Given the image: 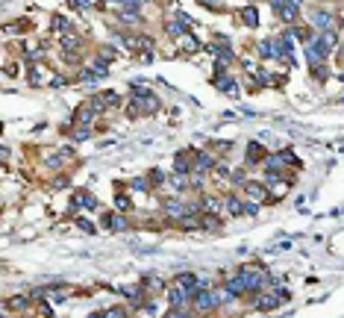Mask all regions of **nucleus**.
<instances>
[{"label":"nucleus","mask_w":344,"mask_h":318,"mask_svg":"<svg viewBox=\"0 0 344 318\" xmlns=\"http://www.w3.org/2000/svg\"><path fill=\"white\" fill-rule=\"evenodd\" d=\"M238 277L244 280L247 295H259V292L265 289V283H268V277H265V271H262L259 265H244V268L238 271Z\"/></svg>","instance_id":"nucleus-1"},{"label":"nucleus","mask_w":344,"mask_h":318,"mask_svg":"<svg viewBox=\"0 0 344 318\" xmlns=\"http://www.w3.org/2000/svg\"><path fill=\"white\" fill-rule=\"evenodd\" d=\"M191 304H194V310H197L200 316H209V313L218 307V292H215L212 286H206V289H200V292L194 295Z\"/></svg>","instance_id":"nucleus-2"},{"label":"nucleus","mask_w":344,"mask_h":318,"mask_svg":"<svg viewBox=\"0 0 344 318\" xmlns=\"http://www.w3.org/2000/svg\"><path fill=\"white\" fill-rule=\"evenodd\" d=\"M130 112L135 115V112H141V115H153V112H159V97L156 94H141V97H135V103L130 106Z\"/></svg>","instance_id":"nucleus-3"},{"label":"nucleus","mask_w":344,"mask_h":318,"mask_svg":"<svg viewBox=\"0 0 344 318\" xmlns=\"http://www.w3.org/2000/svg\"><path fill=\"white\" fill-rule=\"evenodd\" d=\"M191 212H194V206L183 203L180 198H171V201H165V215H168V218H177V221H183V218H188Z\"/></svg>","instance_id":"nucleus-4"},{"label":"nucleus","mask_w":344,"mask_h":318,"mask_svg":"<svg viewBox=\"0 0 344 318\" xmlns=\"http://www.w3.org/2000/svg\"><path fill=\"white\" fill-rule=\"evenodd\" d=\"M168 304H171V310H183L191 304V295L180 283H174V286H168Z\"/></svg>","instance_id":"nucleus-5"},{"label":"nucleus","mask_w":344,"mask_h":318,"mask_svg":"<svg viewBox=\"0 0 344 318\" xmlns=\"http://www.w3.org/2000/svg\"><path fill=\"white\" fill-rule=\"evenodd\" d=\"M274 12L280 15V21H283V24L294 27V24H297V18H300V3H291V0H286V3H283V6H277Z\"/></svg>","instance_id":"nucleus-6"},{"label":"nucleus","mask_w":344,"mask_h":318,"mask_svg":"<svg viewBox=\"0 0 344 318\" xmlns=\"http://www.w3.org/2000/svg\"><path fill=\"white\" fill-rule=\"evenodd\" d=\"M333 12H324V9H318L315 15H312V27H315V32H327V29H333Z\"/></svg>","instance_id":"nucleus-7"},{"label":"nucleus","mask_w":344,"mask_h":318,"mask_svg":"<svg viewBox=\"0 0 344 318\" xmlns=\"http://www.w3.org/2000/svg\"><path fill=\"white\" fill-rule=\"evenodd\" d=\"M224 289H227L233 298H241V295H247V286H244V280H241L238 274H236V277H230V280L224 283Z\"/></svg>","instance_id":"nucleus-8"},{"label":"nucleus","mask_w":344,"mask_h":318,"mask_svg":"<svg viewBox=\"0 0 344 318\" xmlns=\"http://www.w3.org/2000/svg\"><path fill=\"white\" fill-rule=\"evenodd\" d=\"M244 192H247V198L256 201V203L265 201V195H268V192H265V183H244Z\"/></svg>","instance_id":"nucleus-9"},{"label":"nucleus","mask_w":344,"mask_h":318,"mask_svg":"<svg viewBox=\"0 0 344 318\" xmlns=\"http://www.w3.org/2000/svg\"><path fill=\"white\" fill-rule=\"evenodd\" d=\"M191 168H194V162L188 159V153H177V162H174V174H183V177H185V174H188Z\"/></svg>","instance_id":"nucleus-10"},{"label":"nucleus","mask_w":344,"mask_h":318,"mask_svg":"<svg viewBox=\"0 0 344 318\" xmlns=\"http://www.w3.org/2000/svg\"><path fill=\"white\" fill-rule=\"evenodd\" d=\"M224 206H227V212H230L233 218L244 215V203H241V198H236V195H233V198H227V201H224Z\"/></svg>","instance_id":"nucleus-11"},{"label":"nucleus","mask_w":344,"mask_h":318,"mask_svg":"<svg viewBox=\"0 0 344 318\" xmlns=\"http://www.w3.org/2000/svg\"><path fill=\"white\" fill-rule=\"evenodd\" d=\"M71 203H74V206H79V209H94V206H97L94 195H82V192H79V195H74V201H71Z\"/></svg>","instance_id":"nucleus-12"},{"label":"nucleus","mask_w":344,"mask_h":318,"mask_svg":"<svg viewBox=\"0 0 344 318\" xmlns=\"http://www.w3.org/2000/svg\"><path fill=\"white\" fill-rule=\"evenodd\" d=\"M194 168H197L200 174H203V171H212V168H215V159H212L209 153H200V156H197V162H194Z\"/></svg>","instance_id":"nucleus-13"},{"label":"nucleus","mask_w":344,"mask_h":318,"mask_svg":"<svg viewBox=\"0 0 344 318\" xmlns=\"http://www.w3.org/2000/svg\"><path fill=\"white\" fill-rule=\"evenodd\" d=\"M241 18H244V24H247V27H256V24H259V9L247 6V9H241Z\"/></svg>","instance_id":"nucleus-14"},{"label":"nucleus","mask_w":344,"mask_h":318,"mask_svg":"<svg viewBox=\"0 0 344 318\" xmlns=\"http://www.w3.org/2000/svg\"><path fill=\"white\" fill-rule=\"evenodd\" d=\"M262 156H265V150L259 147V145H250L247 147V162L253 165V162H262Z\"/></svg>","instance_id":"nucleus-15"},{"label":"nucleus","mask_w":344,"mask_h":318,"mask_svg":"<svg viewBox=\"0 0 344 318\" xmlns=\"http://www.w3.org/2000/svg\"><path fill=\"white\" fill-rule=\"evenodd\" d=\"M218 86H221V91H227V94H236V80H227V77H218Z\"/></svg>","instance_id":"nucleus-16"},{"label":"nucleus","mask_w":344,"mask_h":318,"mask_svg":"<svg viewBox=\"0 0 344 318\" xmlns=\"http://www.w3.org/2000/svg\"><path fill=\"white\" fill-rule=\"evenodd\" d=\"M109 227H112V230H127L130 224H127L124 215H109Z\"/></svg>","instance_id":"nucleus-17"},{"label":"nucleus","mask_w":344,"mask_h":318,"mask_svg":"<svg viewBox=\"0 0 344 318\" xmlns=\"http://www.w3.org/2000/svg\"><path fill=\"white\" fill-rule=\"evenodd\" d=\"M138 18H141V12H138V9H130V6H127V9H124V18H121V21H124V24H135Z\"/></svg>","instance_id":"nucleus-18"},{"label":"nucleus","mask_w":344,"mask_h":318,"mask_svg":"<svg viewBox=\"0 0 344 318\" xmlns=\"http://www.w3.org/2000/svg\"><path fill=\"white\" fill-rule=\"evenodd\" d=\"M259 56H274V38L259 41Z\"/></svg>","instance_id":"nucleus-19"},{"label":"nucleus","mask_w":344,"mask_h":318,"mask_svg":"<svg viewBox=\"0 0 344 318\" xmlns=\"http://www.w3.org/2000/svg\"><path fill=\"white\" fill-rule=\"evenodd\" d=\"M200 227H203V230H218V227H221V221H218L215 215H206V218L200 221Z\"/></svg>","instance_id":"nucleus-20"},{"label":"nucleus","mask_w":344,"mask_h":318,"mask_svg":"<svg viewBox=\"0 0 344 318\" xmlns=\"http://www.w3.org/2000/svg\"><path fill=\"white\" fill-rule=\"evenodd\" d=\"M62 47H65V50H68V47L74 50V47H79V38H77V35H62Z\"/></svg>","instance_id":"nucleus-21"},{"label":"nucleus","mask_w":344,"mask_h":318,"mask_svg":"<svg viewBox=\"0 0 344 318\" xmlns=\"http://www.w3.org/2000/svg\"><path fill=\"white\" fill-rule=\"evenodd\" d=\"M26 304H29V301H26L24 295H18V298H12V301H9V307H12V310H24Z\"/></svg>","instance_id":"nucleus-22"},{"label":"nucleus","mask_w":344,"mask_h":318,"mask_svg":"<svg viewBox=\"0 0 344 318\" xmlns=\"http://www.w3.org/2000/svg\"><path fill=\"white\" fill-rule=\"evenodd\" d=\"M218 203H221L218 198H206V201H203V206H206L209 212H218Z\"/></svg>","instance_id":"nucleus-23"},{"label":"nucleus","mask_w":344,"mask_h":318,"mask_svg":"<svg viewBox=\"0 0 344 318\" xmlns=\"http://www.w3.org/2000/svg\"><path fill=\"white\" fill-rule=\"evenodd\" d=\"M256 212H259V203L256 201H247L244 203V215H256Z\"/></svg>","instance_id":"nucleus-24"},{"label":"nucleus","mask_w":344,"mask_h":318,"mask_svg":"<svg viewBox=\"0 0 344 318\" xmlns=\"http://www.w3.org/2000/svg\"><path fill=\"white\" fill-rule=\"evenodd\" d=\"M115 203H118V209H121V212H127V209H130V201H127L124 195H118V201H115Z\"/></svg>","instance_id":"nucleus-25"},{"label":"nucleus","mask_w":344,"mask_h":318,"mask_svg":"<svg viewBox=\"0 0 344 318\" xmlns=\"http://www.w3.org/2000/svg\"><path fill=\"white\" fill-rule=\"evenodd\" d=\"M77 224H79V227H82V230H85V233H94V224H91V221H85V218H79V221H77Z\"/></svg>","instance_id":"nucleus-26"},{"label":"nucleus","mask_w":344,"mask_h":318,"mask_svg":"<svg viewBox=\"0 0 344 318\" xmlns=\"http://www.w3.org/2000/svg\"><path fill=\"white\" fill-rule=\"evenodd\" d=\"M74 139H77V142H85V139H88V130H85V127H79V130H77V136H74Z\"/></svg>","instance_id":"nucleus-27"},{"label":"nucleus","mask_w":344,"mask_h":318,"mask_svg":"<svg viewBox=\"0 0 344 318\" xmlns=\"http://www.w3.org/2000/svg\"><path fill=\"white\" fill-rule=\"evenodd\" d=\"M165 318H188L183 310H171V313H165Z\"/></svg>","instance_id":"nucleus-28"},{"label":"nucleus","mask_w":344,"mask_h":318,"mask_svg":"<svg viewBox=\"0 0 344 318\" xmlns=\"http://www.w3.org/2000/svg\"><path fill=\"white\" fill-rule=\"evenodd\" d=\"M103 318H124L121 310H109V313H103Z\"/></svg>","instance_id":"nucleus-29"},{"label":"nucleus","mask_w":344,"mask_h":318,"mask_svg":"<svg viewBox=\"0 0 344 318\" xmlns=\"http://www.w3.org/2000/svg\"><path fill=\"white\" fill-rule=\"evenodd\" d=\"M132 189H138V192H144V189H147V183H144V180H132Z\"/></svg>","instance_id":"nucleus-30"},{"label":"nucleus","mask_w":344,"mask_h":318,"mask_svg":"<svg viewBox=\"0 0 344 318\" xmlns=\"http://www.w3.org/2000/svg\"><path fill=\"white\" fill-rule=\"evenodd\" d=\"M74 3H77V6H91L94 0H74Z\"/></svg>","instance_id":"nucleus-31"},{"label":"nucleus","mask_w":344,"mask_h":318,"mask_svg":"<svg viewBox=\"0 0 344 318\" xmlns=\"http://www.w3.org/2000/svg\"><path fill=\"white\" fill-rule=\"evenodd\" d=\"M88 318H103V313H94V316H88Z\"/></svg>","instance_id":"nucleus-32"},{"label":"nucleus","mask_w":344,"mask_h":318,"mask_svg":"<svg viewBox=\"0 0 344 318\" xmlns=\"http://www.w3.org/2000/svg\"><path fill=\"white\" fill-rule=\"evenodd\" d=\"M200 318H209V316H200Z\"/></svg>","instance_id":"nucleus-33"}]
</instances>
